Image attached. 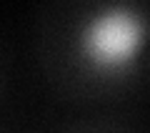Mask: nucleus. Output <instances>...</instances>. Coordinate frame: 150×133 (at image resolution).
Listing matches in <instances>:
<instances>
[{
    "mask_svg": "<svg viewBox=\"0 0 150 133\" xmlns=\"http://www.w3.org/2000/svg\"><path fill=\"white\" fill-rule=\"evenodd\" d=\"M145 48V20L128 5L93 13L78 33V53L98 73H123L138 63Z\"/></svg>",
    "mask_w": 150,
    "mask_h": 133,
    "instance_id": "nucleus-1",
    "label": "nucleus"
}]
</instances>
